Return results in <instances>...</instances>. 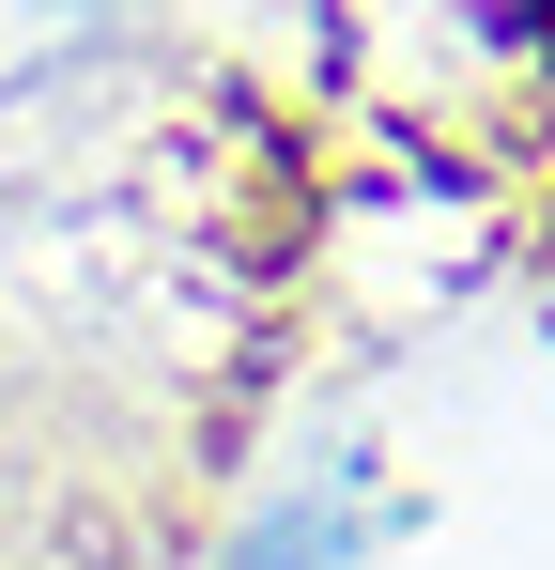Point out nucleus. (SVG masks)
Returning a JSON list of instances; mask_svg holds the SVG:
<instances>
[{
  "label": "nucleus",
  "mask_w": 555,
  "mask_h": 570,
  "mask_svg": "<svg viewBox=\"0 0 555 570\" xmlns=\"http://www.w3.org/2000/svg\"><path fill=\"white\" fill-rule=\"evenodd\" d=\"M171 31V0H0V108L93 94L108 62H139Z\"/></svg>",
  "instance_id": "f257e3e1"
},
{
  "label": "nucleus",
  "mask_w": 555,
  "mask_h": 570,
  "mask_svg": "<svg viewBox=\"0 0 555 570\" xmlns=\"http://www.w3.org/2000/svg\"><path fill=\"white\" fill-rule=\"evenodd\" d=\"M370 524H386V478L340 448V463H309L263 524H247V556H232V570H356V556H370Z\"/></svg>",
  "instance_id": "f03ea898"
},
{
  "label": "nucleus",
  "mask_w": 555,
  "mask_h": 570,
  "mask_svg": "<svg viewBox=\"0 0 555 570\" xmlns=\"http://www.w3.org/2000/svg\"><path fill=\"white\" fill-rule=\"evenodd\" d=\"M525 31H541V62H555V0H525Z\"/></svg>",
  "instance_id": "7ed1b4c3"
}]
</instances>
